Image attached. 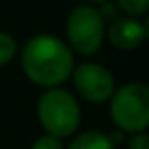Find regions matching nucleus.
I'll return each instance as SVG.
<instances>
[{
	"label": "nucleus",
	"instance_id": "nucleus-10",
	"mask_svg": "<svg viewBox=\"0 0 149 149\" xmlns=\"http://www.w3.org/2000/svg\"><path fill=\"white\" fill-rule=\"evenodd\" d=\"M31 149H65V147H63L61 139H55V137L43 135V137H39V139L31 145Z\"/></svg>",
	"mask_w": 149,
	"mask_h": 149
},
{
	"label": "nucleus",
	"instance_id": "nucleus-2",
	"mask_svg": "<svg viewBox=\"0 0 149 149\" xmlns=\"http://www.w3.org/2000/svg\"><path fill=\"white\" fill-rule=\"evenodd\" d=\"M37 116L49 137L65 139L80 127V104L68 90L51 88L39 98Z\"/></svg>",
	"mask_w": 149,
	"mask_h": 149
},
{
	"label": "nucleus",
	"instance_id": "nucleus-12",
	"mask_svg": "<svg viewBox=\"0 0 149 149\" xmlns=\"http://www.w3.org/2000/svg\"><path fill=\"white\" fill-rule=\"evenodd\" d=\"M82 2H104V0H82Z\"/></svg>",
	"mask_w": 149,
	"mask_h": 149
},
{
	"label": "nucleus",
	"instance_id": "nucleus-7",
	"mask_svg": "<svg viewBox=\"0 0 149 149\" xmlns=\"http://www.w3.org/2000/svg\"><path fill=\"white\" fill-rule=\"evenodd\" d=\"M68 149H114L112 141L108 139L106 133L100 131H84L80 133Z\"/></svg>",
	"mask_w": 149,
	"mask_h": 149
},
{
	"label": "nucleus",
	"instance_id": "nucleus-3",
	"mask_svg": "<svg viewBox=\"0 0 149 149\" xmlns=\"http://www.w3.org/2000/svg\"><path fill=\"white\" fill-rule=\"evenodd\" d=\"M110 118L127 133H145L149 125V88L133 82L110 96Z\"/></svg>",
	"mask_w": 149,
	"mask_h": 149
},
{
	"label": "nucleus",
	"instance_id": "nucleus-11",
	"mask_svg": "<svg viewBox=\"0 0 149 149\" xmlns=\"http://www.w3.org/2000/svg\"><path fill=\"white\" fill-rule=\"evenodd\" d=\"M129 149H149V135L147 133H135L129 139Z\"/></svg>",
	"mask_w": 149,
	"mask_h": 149
},
{
	"label": "nucleus",
	"instance_id": "nucleus-4",
	"mask_svg": "<svg viewBox=\"0 0 149 149\" xmlns=\"http://www.w3.org/2000/svg\"><path fill=\"white\" fill-rule=\"evenodd\" d=\"M65 33L74 51L80 55H94L104 39V17L94 6L82 4L70 13Z\"/></svg>",
	"mask_w": 149,
	"mask_h": 149
},
{
	"label": "nucleus",
	"instance_id": "nucleus-6",
	"mask_svg": "<svg viewBox=\"0 0 149 149\" xmlns=\"http://www.w3.org/2000/svg\"><path fill=\"white\" fill-rule=\"evenodd\" d=\"M108 39L116 49H137L145 41V25L133 17H123L110 23Z\"/></svg>",
	"mask_w": 149,
	"mask_h": 149
},
{
	"label": "nucleus",
	"instance_id": "nucleus-9",
	"mask_svg": "<svg viewBox=\"0 0 149 149\" xmlns=\"http://www.w3.org/2000/svg\"><path fill=\"white\" fill-rule=\"evenodd\" d=\"M116 4L129 17H143L149 8V0H116Z\"/></svg>",
	"mask_w": 149,
	"mask_h": 149
},
{
	"label": "nucleus",
	"instance_id": "nucleus-1",
	"mask_svg": "<svg viewBox=\"0 0 149 149\" xmlns=\"http://www.w3.org/2000/svg\"><path fill=\"white\" fill-rule=\"evenodd\" d=\"M21 63L33 84L51 90L72 76L74 53L61 39L53 35H37L23 47Z\"/></svg>",
	"mask_w": 149,
	"mask_h": 149
},
{
	"label": "nucleus",
	"instance_id": "nucleus-8",
	"mask_svg": "<svg viewBox=\"0 0 149 149\" xmlns=\"http://www.w3.org/2000/svg\"><path fill=\"white\" fill-rule=\"evenodd\" d=\"M17 55V41L8 33H0V65H6Z\"/></svg>",
	"mask_w": 149,
	"mask_h": 149
},
{
	"label": "nucleus",
	"instance_id": "nucleus-5",
	"mask_svg": "<svg viewBox=\"0 0 149 149\" xmlns=\"http://www.w3.org/2000/svg\"><path fill=\"white\" fill-rule=\"evenodd\" d=\"M74 86L88 102H106L114 94L112 74L94 61H84L74 70Z\"/></svg>",
	"mask_w": 149,
	"mask_h": 149
}]
</instances>
